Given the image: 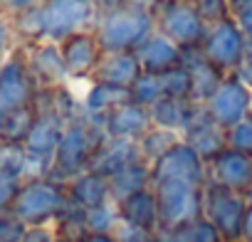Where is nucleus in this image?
<instances>
[{
  "mask_svg": "<svg viewBox=\"0 0 252 242\" xmlns=\"http://www.w3.org/2000/svg\"><path fill=\"white\" fill-rule=\"evenodd\" d=\"M94 35L104 52H136L156 30L154 13L129 5L126 0H96Z\"/></svg>",
  "mask_w": 252,
  "mask_h": 242,
  "instance_id": "1",
  "label": "nucleus"
},
{
  "mask_svg": "<svg viewBox=\"0 0 252 242\" xmlns=\"http://www.w3.org/2000/svg\"><path fill=\"white\" fill-rule=\"evenodd\" d=\"M104 139H106V134H104L101 124L82 111L77 119H72L64 126V134L55 151L52 168H50L47 178H52L57 183H67L74 176L84 173L92 163L94 151L99 149V144Z\"/></svg>",
  "mask_w": 252,
  "mask_h": 242,
  "instance_id": "2",
  "label": "nucleus"
},
{
  "mask_svg": "<svg viewBox=\"0 0 252 242\" xmlns=\"http://www.w3.org/2000/svg\"><path fill=\"white\" fill-rule=\"evenodd\" d=\"M67 190L64 183H57L52 178H30L23 181L10 212L25 225H55L60 212L67 205Z\"/></svg>",
  "mask_w": 252,
  "mask_h": 242,
  "instance_id": "3",
  "label": "nucleus"
},
{
  "mask_svg": "<svg viewBox=\"0 0 252 242\" xmlns=\"http://www.w3.org/2000/svg\"><path fill=\"white\" fill-rule=\"evenodd\" d=\"M154 20L156 30L171 37L181 50L200 47L210 30L195 8V0H161L154 10Z\"/></svg>",
  "mask_w": 252,
  "mask_h": 242,
  "instance_id": "4",
  "label": "nucleus"
},
{
  "mask_svg": "<svg viewBox=\"0 0 252 242\" xmlns=\"http://www.w3.org/2000/svg\"><path fill=\"white\" fill-rule=\"evenodd\" d=\"M247 198L237 190L205 183L203 188V215L218 227L225 242H242V220Z\"/></svg>",
  "mask_w": 252,
  "mask_h": 242,
  "instance_id": "5",
  "label": "nucleus"
},
{
  "mask_svg": "<svg viewBox=\"0 0 252 242\" xmlns=\"http://www.w3.org/2000/svg\"><path fill=\"white\" fill-rule=\"evenodd\" d=\"M158 203L161 227H178L203 215V188L186 181H161L151 185Z\"/></svg>",
  "mask_w": 252,
  "mask_h": 242,
  "instance_id": "6",
  "label": "nucleus"
},
{
  "mask_svg": "<svg viewBox=\"0 0 252 242\" xmlns=\"http://www.w3.org/2000/svg\"><path fill=\"white\" fill-rule=\"evenodd\" d=\"M45 23H47V40L62 42L69 35L82 30H94L96 23V0H42Z\"/></svg>",
  "mask_w": 252,
  "mask_h": 242,
  "instance_id": "7",
  "label": "nucleus"
},
{
  "mask_svg": "<svg viewBox=\"0 0 252 242\" xmlns=\"http://www.w3.org/2000/svg\"><path fill=\"white\" fill-rule=\"evenodd\" d=\"M37 84L28 67V55L23 45H15L0 67V111H13L20 106H30L37 99Z\"/></svg>",
  "mask_w": 252,
  "mask_h": 242,
  "instance_id": "8",
  "label": "nucleus"
},
{
  "mask_svg": "<svg viewBox=\"0 0 252 242\" xmlns=\"http://www.w3.org/2000/svg\"><path fill=\"white\" fill-rule=\"evenodd\" d=\"M200 52L222 74H232L240 67V62L247 57V37L235 25V20L227 18L208 30V37L200 45Z\"/></svg>",
  "mask_w": 252,
  "mask_h": 242,
  "instance_id": "9",
  "label": "nucleus"
},
{
  "mask_svg": "<svg viewBox=\"0 0 252 242\" xmlns=\"http://www.w3.org/2000/svg\"><path fill=\"white\" fill-rule=\"evenodd\" d=\"M203 106L215 124L227 131L252 114V89H247L235 74H225L215 94Z\"/></svg>",
  "mask_w": 252,
  "mask_h": 242,
  "instance_id": "10",
  "label": "nucleus"
},
{
  "mask_svg": "<svg viewBox=\"0 0 252 242\" xmlns=\"http://www.w3.org/2000/svg\"><path fill=\"white\" fill-rule=\"evenodd\" d=\"M161 181H186V183L205 188V183H208V166L200 158V153L190 144H186L181 139L168 153H163L151 166V185L161 183Z\"/></svg>",
  "mask_w": 252,
  "mask_h": 242,
  "instance_id": "11",
  "label": "nucleus"
},
{
  "mask_svg": "<svg viewBox=\"0 0 252 242\" xmlns=\"http://www.w3.org/2000/svg\"><path fill=\"white\" fill-rule=\"evenodd\" d=\"M67 72L72 82H92L96 74V67L104 57V50L94 35V30H82L77 35H69L60 42Z\"/></svg>",
  "mask_w": 252,
  "mask_h": 242,
  "instance_id": "12",
  "label": "nucleus"
},
{
  "mask_svg": "<svg viewBox=\"0 0 252 242\" xmlns=\"http://www.w3.org/2000/svg\"><path fill=\"white\" fill-rule=\"evenodd\" d=\"M28 55V67L30 74L37 84V89H57V87H69V72L62 57V50L57 42H37L25 47Z\"/></svg>",
  "mask_w": 252,
  "mask_h": 242,
  "instance_id": "13",
  "label": "nucleus"
},
{
  "mask_svg": "<svg viewBox=\"0 0 252 242\" xmlns=\"http://www.w3.org/2000/svg\"><path fill=\"white\" fill-rule=\"evenodd\" d=\"M208 166V183L237 190V193H247V188L252 185V156L232 151V149H222Z\"/></svg>",
  "mask_w": 252,
  "mask_h": 242,
  "instance_id": "14",
  "label": "nucleus"
},
{
  "mask_svg": "<svg viewBox=\"0 0 252 242\" xmlns=\"http://www.w3.org/2000/svg\"><path fill=\"white\" fill-rule=\"evenodd\" d=\"M101 129L109 139H126V141H139L151 126V114L146 106L129 101V104H121L114 111H109L106 116H101Z\"/></svg>",
  "mask_w": 252,
  "mask_h": 242,
  "instance_id": "15",
  "label": "nucleus"
},
{
  "mask_svg": "<svg viewBox=\"0 0 252 242\" xmlns=\"http://www.w3.org/2000/svg\"><path fill=\"white\" fill-rule=\"evenodd\" d=\"M183 141L190 144L200 153V158L205 163H210L222 149H227V144H225V129H220L215 121L208 116V111H205L203 104H198V109H195V114L190 119L188 129L183 131Z\"/></svg>",
  "mask_w": 252,
  "mask_h": 242,
  "instance_id": "16",
  "label": "nucleus"
},
{
  "mask_svg": "<svg viewBox=\"0 0 252 242\" xmlns=\"http://www.w3.org/2000/svg\"><path fill=\"white\" fill-rule=\"evenodd\" d=\"M141 153H139V144L136 141H126V139H104L99 144V149L94 151L92 156V163L87 171H94L104 178H111L116 176L121 168L131 166L134 161H139Z\"/></svg>",
  "mask_w": 252,
  "mask_h": 242,
  "instance_id": "17",
  "label": "nucleus"
},
{
  "mask_svg": "<svg viewBox=\"0 0 252 242\" xmlns=\"http://www.w3.org/2000/svg\"><path fill=\"white\" fill-rule=\"evenodd\" d=\"M116 212L119 220L126 225H134L139 230L154 232L161 227V217H158V203H156V193L154 188H144L136 190L131 195H126L116 203Z\"/></svg>",
  "mask_w": 252,
  "mask_h": 242,
  "instance_id": "18",
  "label": "nucleus"
},
{
  "mask_svg": "<svg viewBox=\"0 0 252 242\" xmlns=\"http://www.w3.org/2000/svg\"><path fill=\"white\" fill-rule=\"evenodd\" d=\"M136 57H139L144 72L161 74V72H166L171 67H178L183 62V50L171 37H166L163 32L154 30L146 37V42L136 50Z\"/></svg>",
  "mask_w": 252,
  "mask_h": 242,
  "instance_id": "19",
  "label": "nucleus"
},
{
  "mask_svg": "<svg viewBox=\"0 0 252 242\" xmlns=\"http://www.w3.org/2000/svg\"><path fill=\"white\" fill-rule=\"evenodd\" d=\"M64 190H67V198H69L74 205H79L84 212L114 203V200H111L109 178H104V176H99V173H94V171H84V173L74 176L72 181L64 183Z\"/></svg>",
  "mask_w": 252,
  "mask_h": 242,
  "instance_id": "20",
  "label": "nucleus"
},
{
  "mask_svg": "<svg viewBox=\"0 0 252 242\" xmlns=\"http://www.w3.org/2000/svg\"><path fill=\"white\" fill-rule=\"evenodd\" d=\"M131 99V89L129 87H119V84H109V82H96L92 79L87 84V91L82 96V111L96 121H101V116H106L109 111H114L121 104H129Z\"/></svg>",
  "mask_w": 252,
  "mask_h": 242,
  "instance_id": "21",
  "label": "nucleus"
},
{
  "mask_svg": "<svg viewBox=\"0 0 252 242\" xmlns=\"http://www.w3.org/2000/svg\"><path fill=\"white\" fill-rule=\"evenodd\" d=\"M181 64L188 67V72L193 77V96H190V101H195V104H205L215 94L220 82L225 79V74L203 57L200 47L183 50V62Z\"/></svg>",
  "mask_w": 252,
  "mask_h": 242,
  "instance_id": "22",
  "label": "nucleus"
},
{
  "mask_svg": "<svg viewBox=\"0 0 252 242\" xmlns=\"http://www.w3.org/2000/svg\"><path fill=\"white\" fill-rule=\"evenodd\" d=\"M141 72L144 69H141V62H139L136 52H104L94 79L131 89V84L139 79Z\"/></svg>",
  "mask_w": 252,
  "mask_h": 242,
  "instance_id": "23",
  "label": "nucleus"
},
{
  "mask_svg": "<svg viewBox=\"0 0 252 242\" xmlns=\"http://www.w3.org/2000/svg\"><path fill=\"white\" fill-rule=\"evenodd\" d=\"M195 109H198L195 101H181V99L161 96L156 104L149 106V114H151L154 126L176 131V134H181V139H183V131L188 129V124H190V119H193Z\"/></svg>",
  "mask_w": 252,
  "mask_h": 242,
  "instance_id": "24",
  "label": "nucleus"
},
{
  "mask_svg": "<svg viewBox=\"0 0 252 242\" xmlns=\"http://www.w3.org/2000/svg\"><path fill=\"white\" fill-rule=\"evenodd\" d=\"M10 28H13L15 45L30 47V45H37V42L47 40V23H45L42 5L28 8L18 15H10Z\"/></svg>",
  "mask_w": 252,
  "mask_h": 242,
  "instance_id": "25",
  "label": "nucleus"
},
{
  "mask_svg": "<svg viewBox=\"0 0 252 242\" xmlns=\"http://www.w3.org/2000/svg\"><path fill=\"white\" fill-rule=\"evenodd\" d=\"M109 185H111V200L114 203H119L121 198L131 195L136 190L151 188V163H146L144 158L134 161L131 166H126L116 176H111Z\"/></svg>",
  "mask_w": 252,
  "mask_h": 242,
  "instance_id": "26",
  "label": "nucleus"
},
{
  "mask_svg": "<svg viewBox=\"0 0 252 242\" xmlns=\"http://www.w3.org/2000/svg\"><path fill=\"white\" fill-rule=\"evenodd\" d=\"M37 121V106H20L13 111L3 114V131H0V141H8V144H25L32 126Z\"/></svg>",
  "mask_w": 252,
  "mask_h": 242,
  "instance_id": "27",
  "label": "nucleus"
},
{
  "mask_svg": "<svg viewBox=\"0 0 252 242\" xmlns=\"http://www.w3.org/2000/svg\"><path fill=\"white\" fill-rule=\"evenodd\" d=\"M181 141V134L176 131H168V129H158V126H151L136 144H139V153L146 163H156L163 153H168L176 144Z\"/></svg>",
  "mask_w": 252,
  "mask_h": 242,
  "instance_id": "28",
  "label": "nucleus"
},
{
  "mask_svg": "<svg viewBox=\"0 0 252 242\" xmlns=\"http://www.w3.org/2000/svg\"><path fill=\"white\" fill-rule=\"evenodd\" d=\"M158 82H161V94L163 96L190 101V96H193V77H190L188 67H183V64L171 67V69L158 74Z\"/></svg>",
  "mask_w": 252,
  "mask_h": 242,
  "instance_id": "29",
  "label": "nucleus"
},
{
  "mask_svg": "<svg viewBox=\"0 0 252 242\" xmlns=\"http://www.w3.org/2000/svg\"><path fill=\"white\" fill-rule=\"evenodd\" d=\"M173 237H176V242H225L222 235L218 232V227L205 215H198V217L173 227Z\"/></svg>",
  "mask_w": 252,
  "mask_h": 242,
  "instance_id": "30",
  "label": "nucleus"
},
{
  "mask_svg": "<svg viewBox=\"0 0 252 242\" xmlns=\"http://www.w3.org/2000/svg\"><path fill=\"white\" fill-rule=\"evenodd\" d=\"M161 82H158V74H149V72H141L139 79L131 84V99L141 106H151L161 99Z\"/></svg>",
  "mask_w": 252,
  "mask_h": 242,
  "instance_id": "31",
  "label": "nucleus"
},
{
  "mask_svg": "<svg viewBox=\"0 0 252 242\" xmlns=\"http://www.w3.org/2000/svg\"><path fill=\"white\" fill-rule=\"evenodd\" d=\"M84 225H87V232H114V227L119 225L116 203L87 210L84 212Z\"/></svg>",
  "mask_w": 252,
  "mask_h": 242,
  "instance_id": "32",
  "label": "nucleus"
},
{
  "mask_svg": "<svg viewBox=\"0 0 252 242\" xmlns=\"http://www.w3.org/2000/svg\"><path fill=\"white\" fill-rule=\"evenodd\" d=\"M225 144L232 151H240V153L252 156V114L245 116L240 124H235L232 129L225 131Z\"/></svg>",
  "mask_w": 252,
  "mask_h": 242,
  "instance_id": "33",
  "label": "nucleus"
},
{
  "mask_svg": "<svg viewBox=\"0 0 252 242\" xmlns=\"http://www.w3.org/2000/svg\"><path fill=\"white\" fill-rule=\"evenodd\" d=\"M195 8H198V13H200V18L208 28H213V25L230 18L227 0H195Z\"/></svg>",
  "mask_w": 252,
  "mask_h": 242,
  "instance_id": "34",
  "label": "nucleus"
},
{
  "mask_svg": "<svg viewBox=\"0 0 252 242\" xmlns=\"http://www.w3.org/2000/svg\"><path fill=\"white\" fill-rule=\"evenodd\" d=\"M227 10L247 40H252V0H227Z\"/></svg>",
  "mask_w": 252,
  "mask_h": 242,
  "instance_id": "35",
  "label": "nucleus"
},
{
  "mask_svg": "<svg viewBox=\"0 0 252 242\" xmlns=\"http://www.w3.org/2000/svg\"><path fill=\"white\" fill-rule=\"evenodd\" d=\"M25 225L13 212H0V242H20Z\"/></svg>",
  "mask_w": 252,
  "mask_h": 242,
  "instance_id": "36",
  "label": "nucleus"
},
{
  "mask_svg": "<svg viewBox=\"0 0 252 242\" xmlns=\"http://www.w3.org/2000/svg\"><path fill=\"white\" fill-rule=\"evenodd\" d=\"M20 185H23V181L0 173V212H10L13 200H15V195H18Z\"/></svg>",
  "mask_w": 252,
  "mask_h": 242,
  "instance_id": "37",
  "label": "nucleus"
},
{
  "mask_svg": "<svg viewBox=\"0 0 252 242\" xmlns=\"http://www.w3.org/2000/svg\"><path fill=\"white\" fill-rule=\"evenodd\" d=\"M111 235L116 237V242H151V235H154V232L139 230V227H134V225H126V222L119 220V225L114 227Z\"/></svg>",
  "mask_w": 252,
  "mask_h": 242,
  "instance_id": "38",
  "label": "nucleus"
},
{
  "mask_svg": "<svg viewBox=\"0 0 252 242\" xmlns=\"http://www.w3.org/2000/svg\"><path fill=\"white\" fill-rule=\"evenodd\" d=\"M57 227L55 225H32L25 227L20 242H57Z\"/></svg>",
  "mask_w": 252,
  "mask_h": 242,
  "instance_id": "39",
  "label": "nucleus"
},
{
  "mask_svg": "<svg viewBox=\"0 0 252 242\" xmlns=\"http://www.w3.org/2000/svg\"><path fill=\"white\" fill-rule=\"evenodd\" d=\"M15 47V37H13V28H10V18L0 15V67L5 64L8 55Z\"/></svg>",
  "mask_w": 252,
  "mask_h": 242,
  "instance_id": "40",
  "label": "nucleus"
},
{
  "mask_svg": "<svg viewBox=\"0 0 252 242\" xmlns=\"http://www.w3.org/2000/svg\"><path fill=\"white\" fill-rule=\"evenodd\" d=\"M40 3L42 0H0V15L10 18V15H18V13H23L28 8H35Z\"/></svg>",
  "mask_w": 252,
  "mask_h": 242,
  "instance_id": "41",
  "label": "nucleus"
},
{
  "mask_svg": "<svg viewBox=\"0 0 252 242\" xmlns=\"http://www.w3.org/2000/svg\"><path fill=\"white\" fill-rule=\"evenodd\" d=\"M232 74H235V77H237V79H240V82L247 87V89H252V57L247 55V57L240 62V67H237Z\"/></svg>",
  "mask_w": 252,
  "mask_h": 242,
  "instance_id": "42",
  "label": "nucleus"
},
{
  "mask_svg": "<svg viewBox=\"0 0 252 242\" xmlns=\"http://www.w3.org/2000/svg\"><path fill=\"white\" fill-rule=\"evenodd\" d=\"M242 242H252V200H247V210L242 220Z\"/></svg>",
  "mask_w": 252,
  "mask_h": 242,
  "instance_id": "43",
  "label": "nucleus"
},
{
  "mask_svg": "<svg viewBox=\"0 0 252 242\" xmlns=\"http://www.w3.org/2000/svg\"><path fill=\"white\" fill-rule=\"evenodd\" d=\"M79 242H116L111 232H87L79 237Z\"/></svg>",
  "mask_w": 252,
  "mask_h": 242,
  "instance_id": "44",
  "label": "nucleus"
},
{
  "mask_svg": "<svg viewBox=\"0 0 252 242\" xmlns=\"http://www.w3.org/2000/svg\"><path fill=\"white\" fill-rule=\"evenodd\" d=\"M129 5H134V8H141V10H146V13H154L158 5H161V0H126Z\"/></svg>",
  "mask_w": 252,
  "mask_h": 242,
  "instance_id": "45",
  "label": "nucleus"
},
{
  "mask_svg": "<svg viewBox=\"0 0 252 242\" xmlns=\"http://www.w3.org/2000/svg\"><path fill=\"white\" fill-rule=\"evenodd\" d=\"M151 242H176V237H173V230H168V227H158V230H154V235H151Z\"/></svg>",
  "mask_w": 252,
  "mask_h": 242,
  "instance_id": "46",
  "label": "nucleus"
},
{
  "mask_svg": "<svg viewBox=\"0 0 252 242\" xmlns=\"http://www.w3.org/2000/svg\"><path fill=\"white\" fill-rule=\"evenodd\" d=\"M57 242H77V240H69V237H57Z\"/></svg>",
  "mask_w": 252,
  "mask_h": 242,
  "instance_id": "47",
  "label": "nucleus"
},
{
  "mask_svg": "<svg viewBox=\"0 0 252 242\" xmlns=\"http://www.w3.org/2000/svg\"><path fill=\"white\" fill-rule=\"evenodd\" d=\"M0 131H3V111H0Z\"/></svg>",
  "mask_w": 252,
  "mask_h": 242,
  "instance_id": "48",
  "label": "nucleus"
}]
</instances>
